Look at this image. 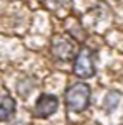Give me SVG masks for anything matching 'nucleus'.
Masks as SVG:
<instances>
[{"label": "nucleus", "instance_id": "4", "mask_svg": "<svg viewBox=\"0 0 123 125\" xmlns=\"http://www.w3.org/2000/svg\"><path fill=\"white\" fill-rule=\"evenodd\" d=\"M57 110V99L56 95H51V94H43L39 95V99L36 102V107H35V112H36L38 117H49Z\"/></svg>", "mask_w": 123, "mask_h": 125}, {"label": "nucleus", "instance_id": "6", "mask_svg": "<svg viewBox=\"0 0 123 125\" xmlns=\"http://www.w3.org/2000/svg\"><path fill=\"white\" fill-rule=\"evenodd\" d=\"M15 125H30V124H25V122H18V124H15Z\"/></svg>", "mask_w": 123, "mask_h": 125}, {"label": "nucleus", "instance_id": "1", "mask_svg": "<svg viewBox=\"0 0 123 125\" xmlns=\"http://www.w3.org/2000/svg\"><path fill=\"white\" fill-rule=\"evenodd\" d=\"M90 87L84 82H76L66 92V107L72 112H82L89 105Z\"/></svg>", "mask_w": 123, "mask_h": 125}, {"label": "nucleus", "instance_id": "2", "mask_svg": "<svg viewBox=\"0 0 123 125\" xmlns=\"http://www.w3.org/2000/svg\"><path fill=\"white\" fill-rule=\"evenodd\" d=\"M94 73H95V66H94L92 51L89 48H82L74 59V74L82 79H87V77H92Z\"/></svg>", "mask_w": 123, "mask_h": 125}, {"label": "nucleus", "instance_id": "3", "mask_svg": "<svg viewBox=\"0 0 123 125\" xmlns=\"http://www.w3.org/2000/svg\"><path fill=\"white\" fill-rule=\"evenodd\" d=\"M74 53H76V44L69 36L57 35V36L53 38V54H54V58L66 61V59H71L74 56Z\"/></svg>", "mask_w": 123, "mask_h": 125}, {"label": "nucleus", "instance_id": "5", "mask_svg": "<svg viewBox=\"0 0 123 125\" xmlns=\"http://www.w3.org/2000/svg\"><path fill=\"white\" fill-rule=\"evenodd\" d=\"M15 100L8 95V94H0V120H8L15 112Z\"/></svg>", "mask_w": 123, "mask_h": 125}]
</instances>
